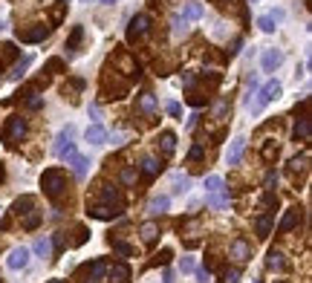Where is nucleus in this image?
<instances>
[{
    "label": "nucleus",
    "instance_id": "37998d69",
    "mask_svg": "<svg viewBox=\"0 0 312 283\" xmlns=\"http://www.w3.org/2000/svg\"><path fill=\"white\" fill-rule=\"evenodd\" d=\"M41 104H44V101H41V98H38L35 93H32V98H29V107H32V110H38Z\"/></svg>",
    "mask_w": 312,
    "mask_h": 283
},
{
    "label": "nucleus",
    "instance_id": "ddd939ff",
    "mask_svg": "<svg viewBox=\"0 0 312 283\" xmlns=\"http://www.w3.org/2000/svg\"><path fill=\"white\" fill-rule=\"evenodd\" d=\"M298 220H301V211H298V208H289V211H286V217L280 220V225H277V234H286V231H292L295 225H298Z\"/></svg>",
    "mask_w": 312,
    "mask_h": 283
},
{
    "label": "nucleus",
    "instance_id": "9b49d317",
    "mask_svg": "<svg viewBox=\"0 0 312 283\" xmlns=\"http://www.w3.org/2000/svg\"><path fill=\"white\" fill-rule=\"evenodd\" d=\"M232 257L237 260V263H246V260L251 257V246L246 243V240H240V237H237V240L232 243Z\"/></svg>",
    "mask_w": 312,
    "mask_h": 283
},
{
    "label": "nucleus",
    "instance_id": "c756f323",
    "mask_svg": "<svg viewBox=\"0 0 312 283\" xmlns=\"http://www.w3.org/2000/svg\"><path fill=\"white\" fill-rule=\"evenodd\" d=\"M171 29H174V35H188V20L182 18V15H174V18H171Z\"/></svg>",
    "mask_w": 312,
    "mask_h": 283
},
{
    "label": "nucleus",
    "instance_id": "7c9ffc66",
    "mask_svg": "<svg viewBox=\"0 0 312 283\" xmlns=\"http://www.w3.org/2000/svg\"><path fill=\"white\" fill-rule=\"evenodd\" d=\"M258 26H260V32L272 35V32L277 29V23H275V18H272V15H260V18H258Z\"/></svg>",
    "mask_w": 312,
    "mask_h": 283
},
{
    "label": "nucleus",
    "instance_id": "f03ea898",
    "mask_svg": "<svg viewBox=\"0 0 312 283\" xmlns=\"http://www.w3.org/2000/svg\"><path fill=\"white\" fill-rule=\"evenodd\" d=\"M280 96V81H266V84H263V87H260V93H258V101H254V104H249L251 110H254V113H260V110H263V107L266 104H272V101H275V98Z\"/></svg>",
    "mask_w": 312,
    "mask_h": 283
},
{
    "label": "nucleus",
    "instance_id": "49530a36",
    "mask_svg": "<svg viewBox=\"0 0 312 283\" xmlns=\"http://www.w3.org/2000/svg\"><path fill=\"white\" fill-rule=\"evenodd\" d=\"M6 179V168H3V162H0V182Z\"/></svg>",
    "mask_w": 312,
    "mask_h": 283
},
{
    "label": "nucleus",
    "instance_id": "b1692460",
    "mask_svg": "<svg viewBox=\"0 0 312 283\" xmlns=\"http://www.w3.org/2000/svg\"><path fill=\"white\" fill-rule=\"evenodd\" d=\"M72 133H75V130H72V127H64V130L58 133V139H55V153H61L64 148L70 145V142H72Z\"/></svg>",
    "mask_w": 312,
    "mask_h": 283
},
{
    "label": "nucleus",
    "instance_id": "a19ab883",
    "mask_svg": "<svg viewBox=\"0 0 312 283\" xmlns=\"http://www.w3.org/2000/svg\"><path fill=\"white\" fill-rule=\"evenodd\" d=\"M46 70H49V72H58V70H64V61H61V58H52V61L46 64Z\"/></svg>",
    "mask_w": 312,
    "mask_h": 283
},
{
    "label": "nucleus",
    "instance_id": "4be33fe9",
    "mask_svg": "<svg viewBox=\"0 0 312 283\" xmlns=\"http://www.w3.org/2000/svg\"><path fill=\"white\" fill-rule=\"evenodd\" d=\"M182 18H185V20H200V18H203V3L191 0L185 9H182Z\"/></svg>",
    "mask_w": 312,
    "mask_h": 283
},
{
    "label": "nucleus",
    "instance_id": "aec40b11",
    "mask_svg": "<svg viewBox=\"0 0 312 283\" xmlns=\"http://www.w3.org/2000/svg\"><path fill=\"white\" fill-rule=\"evenodd\" d=\"M142 171L148 174V177H156L162 171V162L156 159V156H142Z\"/></svg>",
    "mask_w": 312,
    "mask_h": 283
},
{
    "label": "nucleus",
    "instance_id": "f3484780",
    "mask_svg": "<svg viewBox=\"0 0 312 283\" xmlns=\"http://www.w3.org/2000/svg\"><path fill=\"white\" fill-rule=\"evenodd\" d=\"M309 136H312V122L306 119V116H303L301 122L295 124V139H298V142H306Z\"/></svg>",
    "mask_w": 312,
    "mask_h": 283
},
{
    "label": "nucleus",
    "instance_id": "ea45409f",
    "mask_svg": "<svg viewBox=\"0 0 312 283\" xmlns=\"http://www.w3.org/2000/svg\"><path fill=\"white\" fill-rule=\"evenodd\" d=\"M165 110H168V113L174 116V119H179V116H182V107H179L177 101H168V107H165Z\"/></svg>",
    "mask_w": 312,
    "mask_h": 283
},
{
    "label": "nucleus",
    "instance_id": "2eb2a0df",
    "mask_svg": "<svg viewBox=\"0 0 312 283\" xmlns=\"http://www.w3.org/2000/svg\"><path fill=\"white\" fill-rule=\"evenodd\" d=\"M142 240L145 243H148V246H153V243H156V237H159V225H156V222L153 220H148V222H142Z\"/></svg>",
    "mask_w": 312,
    "mask_h": 283
},
{
    "label": "nucleus",
    "instance_id": "4c0bfd02",
    "mask_svg": "<svg viewBox=\"0 0 312 283\" xmlns=\"http://www.w3.org/2000/svg\"><path fill=\"white\" fill-rule=\"evenodd\" d=\"M38 222H41V214H32V217H26V220H23V229H29V231H32V229H35V225H38Z\"/></svg>",
    "mask_w": 312,
    "mask_h": 283
},
{
    "label": "nucleus",
    "instance_id": "e433bc0d",
    "mask_svg": "<svg viewBox=\"0 0 312 283\" xmlns=\"http://www.w3.org/2000/svg\"><path fill=\"white\" fill-rule=\"evenodd\" d=\"M122 182H125V185H133V182H136V171L133 168H125V171H122Z\"/></svg>",
    "mask_w": 312,
    "mask_h": 283
},
{
    "label": "nucleus",
    "instance_id": "5701e85b",
    "mask_svg": "<svg viewBox=\"0 0 312 283\" xmlns=\"http://www.w3.org/2000/svg\"><path fill=\"white\" fill-rule=\"evenodd\" d=\"M205 203L211 205V208H225V205H229V191H217V194H208V200H205Z\"/></svg>",
    "mask_w": 312,
    "mask_h": 283
},
{
    "label": "nucleus",
    "instance_id": "423d86ee",
    "mask_svg": "<svg viewBox=\"0 0 312 283\" xmlns=\"http://www.w3.org/2000/svg\"><path fill=\"white\" fill-rule=\"evenodd\" d=\"M6 266H9L12 272H20V269H26V266H29V248H23V246L12 248L9 257H6Z\"/></svg>",
    "mask_w": 312,
    "mask_h": 283
},
{
    "label": "nucleus",
    "instance_id": "1a4fd4ad",
    "mask_svg": "<svg viewBox=\"0 0 312 283\" xmlns=\"http://www.w3.org/2000/svg\"><path fill=\"white\" fill-rule=\"evenodd\" d=\"M84 139H87L90 145H104V142H107V130L96 122V124H90L87 130H84Z\"/></svg>",
    "mask_w": 312,
    "mask_h": 283
},
{
    "label": "nucleus",
    "instance_id": "0eeeda50",
    "mask_svg": "<svg viewBox=\"0 0 312 283\" xmlns=\"http://www.w3.org/2000/svg\"><path fill=\"white\" fill-rule=\"evenodd\" d=\"M280 64H283V52H280V49H266V52L260 55V67H263V72H275Z\"/></svg>",
    "mask_w": 312,
    "mask_h": 283
},
{
    "label": "nucleus",
    "instance_id": "2f4dec72",
    "mask_svg": "<svg viewBox=\"0 0 312 283\" xmlns=\"http://www.w3.org/2000/svg\"><path fill=\"white\" fill-rule=\"evenodd\" d=\"M29 208H35V200H32V196H20L18 203H15V214H18V217L20 214H26Z\"/></svg>",
    "mask_w": 312,
    "mask_h": 283
},
{
    "label": "nucleus",
    "instance_id": "a18cd8bd",
    "mask_svg": "<svg viewBox=\"0 0 312 283\" xmlns=\"http://www.w3.org/2000/svg\"><path fill=\"white\" fill-rule=\"evenodd\" d=\"M275 182H277V174H269V177H266V188H272Z\"/></svg>",
    "mask_w": 312,
    "mask_h": 283
},
{
    "label": "nucleus",
    "instance_id": "c03bdc74",
    "mask_svg": "<svg viewBox=\"0 0 312 283\" xmlns=\"http://www.w3.org/2000/svg\"><path fill=\"white\" fill-rule=\"evenodd\" d=\"M162 283H174V272H171V269H168L165 274H162Z\"/></svg>",
    "mask_w": 312,
    "mask_h": 283
},
{
    "label": "nucleus",
    "instance_id": "bb28decb",
    "mask_svg": "<svg viewBox=\"0 0 312 283\" xmlns=\"http://www.w3.org/2000/svg\"><path fill=\"white\" fill-rule=\"evenodd\" d=\"M81 38H84V26H75V29H72V35H70V41H67V52H70V55H75Z\"/></svg>",
    "mask_w": 312,
    "mask_h": 283
},
{
    "label": "nucleus",
    "instance_id": "a878e982",
    "mask_svg": "<svg viewBox=\"0 0 312 283\" xmlns=\"http://www.w3.org/2000/svg\"><path fill=\"white\" fill-rule=\"evenodd\" d=\"M127 277H130V269H127L125 263H119L110 269V280H116V283H127Z\"/></svg>",
    "mask_w": 312,
    "mask_h": 283
},
{
    "label": "nucleus",
    "instance_id": "dca6fc26",
    "mask_svg": "<svg viewBox=\"0 0 312 283\" xmlns=\"http://www.w3.org/2000/svg\"><path fill=\"white\" fill-rule=\"evenodd\" d=\"M159 148H162V153H165V156H171V153L177 151V136H174L171 130H165L159 136Z\"/></svg>",
    "mask_w": 312,
    "mask_h": 283
},
{
    "label": "nucleus",
    "instance_id": "20e7f679",
    "mask_svg": "<svg viewBox=\"0 0 312 283\" xmlns=\"http://www.w3.org/2000/svg\"><path fill=\"white\" fill-rule=\"evenodd\" d=\"M148 32H151V15L139 12V15L130 20V26H127V41H139V38H145Z\"/></svg>",
    "mask_w": 312,
    "mask_h": 283
},
{
    "label": "nucleus",
    "instance_id": "a211bd4d",
    "mask_svg": "<svg viewBox=\"0 0 312 283\" xmlns=\"http://www.w3.org/2000/svg\"><path fill=\"white\" fill-rule=\"evenodd\" d=\"M29 64H32V58H29V55H23V58H20V61L15 64V67H12V72H9V78H12V81H20V78H23V75H26V70H29Z\"/></svg>",
    "mask_w": 312,
    "mask_h": 283
},
{
    "label": "nucleus",
    "instance_id": "58836bf2",
    "mask_svg": "<svg viewBox=\"0 0 312 283\" xmlns=\"http://www.w3.org/2000/svg\"><path fill=\"white\" fill-rule=\"evenodd\" d=\"M196 272V283H211V274H208V269H194Z\"/></svg>",
    "mask_w": 312,
    "mask_h": 283
},
{
    "label": "nucleus",
    "instance_id": "473e14b6",
    "mask_svg": "<svg viewBox=\"0 0 312 283\" xmlns=\"http://www.w3.org/2000/svg\"><path fill=\"white\" fill-rule=\"evenodd\" d=\"M223 191V179L220 177H205V194H217Z\"/></svg>",
    "mask_w": 312,
    "mask_h": 283
},
{
    "label": "nucleus",
    "instance_id": "8fccbe9b",
    "mask_svg": "<svg viewBox=\"0 0 312 283\" xmlns=\"http://www.w3.org/2000/svg\"><path fill=\"white\" fill-rule=\"evenodd\" d=\"M0 32H3V20H0Z\"/></svg>",
    "mask_w": 312,
    "mask_h": 283
},
{
    "label": "nucleus",
    "instance_id": "f704fd0d",
    "mask_svg": "<svg viewBox=\"0 0 312 283\" xmlns=\"http://www.w3.org/2000/svg\"><path fill=\"white\" fill-rule=\"evenodd\" d=\"M194 269H196V266H194V257H182V260H179V272H182V274H191Z\"/></svg>",
    "mask_w": 312,
    "mask_h": 283
},
{
    "label": "nucleus",
    "instance_id": "393cba45",
    "mask_svg": "<svg viewBox=\"0 0 312 283\" xmlns=\"http://www.w3.org/2000/svg\"><path fill=\"white\" fill-rule=\"evenodd\" d=\"M272 220H275V211L263 214L258 220V237H269V229H272Z\"/></svg>",
    "mask_w": 312,
    "mask_h": 283
},
{
    "label": "nucleus",
    "instance_id": "f257e3e1",
    "mask_svg": "<svg viewBox=\"0 0 312 283\" xmlns=\"http://www.w3.org/2000/svg\"><path fill=\"white\" fill-rule=\"evenodd\" d=\"M41 185H44V194L49 196V200H58V196L64 194V188H67V177H64V171L49 168V171H44Z\"/></svg>",
    "mask_w": 312,
    "mask_h": 283
},
{
    "label": "nucleus",
    "instance_id": "72a5a7b5",
    "mask_svg": "<svg viewBox=\"0 0 312 283\" xmlns=\"http://www.w3.org/2000/svg\"><path fill=\"white\" fill-rule=\"evenodd\" d=\"M113 248H116L122 257H133V246L130 243H122V240H113Z\"/></svg>",
    "mask_w": 312,
    "mask_h": 283
},
{
    "label": "nucleus",
    "instance_id": "c9c22d12",
    "mask_svg": "<svg viewBox=\"0 0 312 283\" xmlns=\"http://www.w3.org/2000/svg\"><path fill=\"white\" fill-rule=\"evenodd\" d=\"M203 153H205V148H203V145H194V148H191V153H188V162L203 159Z\"/></svg>",
    "mask_w": 312,
    "mask_h": 283
},
{
    "label": "nucleus",
    "instance_id": "09e8293b",
    "mask_svg": "<svg viewBox=\"0 0 312 283\" xmlns=\"http://www.w3.org/2000/svg\"><path fill=\"white\" fill-rule=\"evenodd\" d=\"M49 283H67V280H49Z\"/></svg>",
    "mask_w": 312,
    "mask_h": 283
},
{
    "label": "nucleus",
    "instance_id": "c85d7f7f",
    "mask_svg": "<svg viewBox=\"0 0 312 283\" xmlns=\"http://www.w3.org/2000/svg\"><path fill=\"white\" fill-rule=\"evenodd\" d=\"M139 110H142V113H156V98H153L151 93H142V96H139Z\"/></svg>",
    "mask_w": 312,
    "mask_h": 283
},
{
    "label": "nucleus",
    "instance_id": "9d476101",
    "mask_svg": "<svg viewBox=\"0 0 312 283\" xmlns=\"http://www.w3.org/2000/svg\"><path fill=\"white\" fill-rule=\"evenodd\" d=\"M266 269H272V272H286L289 269V263H286V257H283V251H269L266 254Z\"/></svg>",
    "mask_w": 312,
    "mask_h": 283
},
{
    "label": "nucleus",
    "instance_id": "6ab92c4d",
    "mask_svg": "<svg viewBox=\"0 0 312 283\" xmlns=\"http://www.w3.org/2000/svg\"><path fill=\"white\" fill-rule=\"evenodd\" d=\"M171 185H174V194H185L188 188H191V177H185V174H174V177H171Z\"/></svg>",
    "mask_w": 312,
    "mask_h": 283
},
{
    "label": "nucleus",
    "instance_id": "39448f33",
    "mask_svg": "<svg viewBox=\"0 0 312 283\" xmlns=\"http://www.w3.org/2000/svg\"><path fill=\"white\" fill-rule=\"evenodd\" d=\"M15 35H18V41H23V44H38V41H44V38L49 35V26H44V23H32L29 29L20 26Z\"/></svg>",
    "mask_w": 312,
    "mask_h": 283
},
{
    "label": "nucleus",
    "instance_id": "79ce46f5",
    "mask_svg": "<svg viewBox=\"0 0 312 283\" xmlns=\"http://www.w3.org/2000/svg\"><path fill=\"white\" fill-rule=\"evenodd\" d=\"M240 280V269H232V272H225V283H237Z\"/></svg>",
    "mask_w": 312,
    "mask_h": 283
},
{
    "label": "nucleus",
    "instance_id": "f8f14e48",
    "mask_svg": "<svg viewBox=\"0 0 312 283\" xmlns=\"http://www.w3.org/2000/svg\"><path fill=\"white\" fill-rule=\"evenodd\" d=\"M168 205H171V196L168 194H156L151 203H148V214H151V217H156V214L168 211Z\"/></svg>",
    "mask_w": 312,
    "mask_h": 283
},
{
    "label": "nucleus",
    "instance_id": "de8ad7c7",
    "mask_svg": "<svg viewBox=\"0 0 312 283\" xmlns=\"http://www.w3.org/2000/svg\"><path fill=\"white\" fill-rule=\"evenodd\" d=\"M101 3H107V6H110V3H116V0H101Z\"/></svg>",
    "mask_w": 312,
    "mask_h": 283
},
{
    "label": "nucleus",
    "instance_id": "cd10ccee",
    "mask_svg": "<svg viewBox=\"0 0 312 283\" xmlns=\"http://www.w3.org/2000/svg\"><path fill=\"white\" fill-rule=\"evenodd\" d=\"M70 165H72V171H75V177H78V179L87 177V171H90V159H84V156H75V159H72Z\"/></svg>",
    "mask_w": 312,
    "mask_h": 283
},
{
    "label": "nucleus",
    "instance_id": "6e6552de",
    "mask_svg": "<svg viewBox=\"0 0 312 283\" xmlns=\"http://www.w3.org/2000/svg\"><path fill=\"white\" fill-rule=\"evenodd\" d=\"M243 151H246V139H243V136H234L232 148H229V153H225V162H229V165H237L240 156H243Z\"/></svg>",
    "mask_w": 312,
    "mask_h": 283
},
{
    "label": "nucleus",
    "instance_id": "412c9836",
    "mask_svg": "<svg viewBox=\"0 0 312 283\" xmlns=\"http://www.w3.org/2000/svg\"><path fill=\"white\" fill-rule=\"evenodd\" d=\"M32 251H35L38 257H52V243H49V237H38Z\"/></svg>",
    "mask_w": 312,
    "mask_h": 283
},
{
    "label": "nucleus",
    "instance_id": "4468645a",
    "mask_svg": "<svg viewBox=\"0 0 312 283\" xmlns=\"http://www.w3.org/2000/svg\"><path fill=\"white\" fill-rule=\"evenodd\" d=\"M107 274V263L104 260H96V263L90 266V272H87V280L84 283H101V277Z\"/></svg>",
    "mask_w": 312,
    "mask_h": 283
},
{
    "label": "nucleus",
    "instance_id": "7ed1b4c3",
    "mask_svg": "<svg viewBox=\"0 0 312 283\" xmlns=\"http://www.w3.org/2000/svg\"><path fill=\"white\" fill-rule=\"evenodd\" d=\"M26 136V119H20V116H12L9 119V124H6V130H3V142L6 145H15L18 139H23Z\"/></svg>",
    "mask_w": 312,
    "mask_h": 283
}]
</instances>
